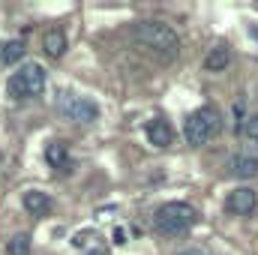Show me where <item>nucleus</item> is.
Listing matches in <instances>:
<instances>
[{
  "instance_id": "obj_1",
  "label": "nucleus",
  "mask_w": 258,
  "mask_h": 255,
  "mask_svg": "<svg viewBox=\"0 0 258 255\" xmlns=\"http://www.w3.org/2000/svg\"><path fill=\"white\" fill-rule=\"evenodd\" d=\"M135 36H138L141 45L153 48L156 54H162L168 60L180 54V39H177V33L165 21H138L135 24Z\"/></svg>"
},
{
  "instance_id": "obj_2",
  "label": "nucleus",
  "mask_w": 258,
  "mask_h": 255,
  "mask_svg": "<svg viewBox=\"0 0 258 255\" xmlns=\"http://www.w3.org/2000/svg\"><path fill=\"white\" fill-rule=\"evenodd\" d=\"M153 225L159 234H168V237H177V234H186L195 225V210L183 201H168L156 210L153 216Z\"/></svg>"
},
{
  "instance_id": "obj_3",
  "label": "nucleus",
  "mask_w": 258,
  "mask_h": 255,
  "mask_svg": "<svg viewBox=\"0 0 258 255\" xmlns=\"http://www.w3.org/2000/svg\"><path fill=\"white\" fill-rule=\"evenodd\" d=\"M45 69L39 63H21L18 72L9 75L6 81V90L12 99H36L42 90H45Z\"/></svg>"
},
{
  "instance_id": "obj_4",
  "label": "nucleus",
  "mask_w": 258,
  "mask_h": 255,
  "mask_svg": "<svg viewBox=\"0 0 258 255\" xmlns=\"http://www.w3.org/2000/svg\"><path fill=\"white\" fill-rule=\"evenodd\" d=\"M222 129V120H219V111L216 108H198L186 117V126H183V135L192 147H201L207 144L210 138H216Z\"/></svg>"
},
{
  "instance_id": "obj_5",
  "label": "nucleus",
  "mask_w": 258,
  "mask_h": 255,
  "mask_svg": "<svg viewBox=\"0 0 258 255\" xmlns=\"http://www.w3.org/2000/svg\"><path fill=\"white\" fill-rule=\"evenodd\" d=\"M57 108L66 120H75V123H93L99 117V105L87 96H78V93H63Z\"/></svg>"
},
{
  "instance_id": "obj_6",
  "label": "nucleus",
  "mask_w": 258,
  "mask_h": 255,
  "mask_svg": "<svg viewBox=\"0 0 258 255\" xmlns=\"http://www.w3.org/2000/svg\"><path fill=\"white\" fill-rule=\"evenodd\" d=\"M255 207H258V195L249 186H240V189L228 192V198H225V210L237 213V216H249Z\"/></svg>"
},
{
  "instance_id": "obj_7",
  "label": "nucleus",
  "mask_w": 258,
  "mask_h": 255,
  "mask_svg": "<svg viewBox=\"0 0 258 255\" xmlns=\"http://www.w3.org/2000/svg\"><path fill=\"white\" fill-rule=\"evenodd\" d=\"M147 141H150L153 147H171V141H174V129L168 126V120L156 117V120L147 123Z\"/></svg>"
},
{
  "instance_id": "obj_8",
  "label": "nucleus",
  "mask_w": 258,
  "mask_h": 255,
  "mask_svg": "<svg viewBox=\"0 0 258 255\" xmlns=\"http://www.w3.org/2000/svg\"><path fill=\"white\" fill-rule=\"evenodd\" d=\"M228 168H231L234 177H255L258 174V156L255 153H237V156H231Z\"/></svg>"
},
{
  "instance_id": "obj_9",
  "label": "nucleus",
  "mask_w": 258,
  "mask_h": 255,
  "mask_svg": "<svg viewBox=\"0 0 258 255\" xmlns=\"http://www.w3.org/2000/svg\"><path fill=\"white\" fill-rule=\"evenodd\" d=\"M24 210L33 213V216H45L51 210V195H45L39 189H27L24 192Z\"/></svg>"
},
{
  "instance_id": "obj_10",
  "label": "nucleus",
  "mask_w": 258,
  "mask_h": 255,
  "mask_svg": "<svg viewBox=\"0 0 258 255\" xmlns=\"http://www.w3.org/2000/svg\"><path fill=\"white\" fill-rule=\"evenodd\" d=\"M42 51L48 54V57H63V51H66V36H63V30H57V27H51V30H45L42 33Z\"/></svg>"
},
{
  "instance_id": "obj_11",
  "label": "nucleus",
  "mask_w": 258,
  "mask_h": 255,
  "mask_svg": "<svg viewBox=\"0 0 258 255\" xmlns=\"http://www.w3.org/2000/svg\"><path fill=\"white\" fill-rule=\"evenodd\" d=\"M228 63H231V51H228L225 45L210 48L207 57H204V69H207V72H225V66Z\"/></svg>"
},
{
  "instance_id": "obj_12",
  "label": "nucleus",
  "mask_w": 258,
  "mask_h": 255,
  "mask_svg": "<svg viewBox=\"0 0 258 255\" xmlns=\"http://www.w3.org/2000/svg\"><path fill=\"white\" fill-rule=\"evenodd\" d=\"M45 162L54 165V168H63L66 162H69V150H66L63 141H51V144H45Z\"/></svg>"
},
{
  "instance_id": "obj_13",
  "label": "nucleus",
  "mask_w": 258,
  "mask_h": 255,
  "mask_svg": "<svg viewBox=\"0 0 258 255\" xmlns=\"http://www.w3.org/2000/svg\"><path fill=\"white\" fill-rule=\"evenodd\" d=\"M0 57H3V63H18V60L24 57V42H21V39H9V42L3 45Z\"/></svg>"
},
{
  "instance_id": "obj_14",
  "label": "nucleus",
  "mask_w": 258,
  "mask_h": 255,
  "mask_svg": "<svg viewBox=\"0 0 258 255\" xmlns=\"http://www.w3.org/2000/svg\"><path fill=\"white\" fill-rule=\"evenodd\" d=\"M6 252L9 255H30V234H15L6 243Z\"/></svg>"
},
{
  "instance_id": "obj_15",
  "label": "nucleus",
  "mask_w": 258,
  "mask_h": 255,
  "mask_svg": "<svg viewBox=\"0 0 258 255\" xmlns=\"http://www.w3.org/2000/svg\"><path fill=\"white\" fill-rule=\"evenodd\" d=\"M243 132L252 138V141H258V114H252L249 120H246V126H243Z\"/></svg>"
},
{
  "instance_id": "obj_16",
  "label": "nucleus",
  "mask_w": 258,
  "mask_h": 255,
  "mask_svg": "<svg viewBox=\"0 0 258 255\" xmlns=\"http://www.w3.org/2000/svg\"><path fill=\"white\" fill-rule=\"evenodd\" d=\"M177 255H210L207 249H198V246H192V249H183V252H177Z\"/></svg>"
},
{
  "instance_id": "obj_17",
  "label": "nucleus",
  "mask_w": 258,
  "mask_h": 255,
  "mask_svg": "<svg viewBox=\"0 0 258 255\" xmlns=\"http://www.w3.org/2000/svg\"><path fill=\"white\" fill-rule=\"evenodd\" d=\"M87 255H108V252H105V246H93Z\"/></svg>"
}]
</instances>
